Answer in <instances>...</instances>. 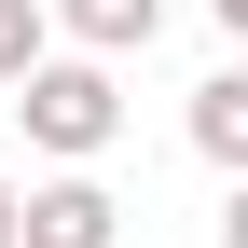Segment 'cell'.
Listing matches in <instances>:
<instances>
[{"label":"cell","mask_w":248,"mask_h":248,"mask_svg":"<svg viewBox=\"0 0 248 248\" xmlns=\"http://www.w3.org/2000/svg\"><path fill=\"white\" fill-rule=\"evenodd\" d=\"M14 124H28V152H55V166H97L124 138V97H110L97 55H42V69L14 83Z\"/></svg>","instance_id":"1"},{"label":"cell","mask_w":248,"mask_h":248,"mask_svg":"<svg viewBox=\"0 0 248 248\" xmlns=\"http://www.w3.org/2000/svg\"><path fill=\"white\" fill-rule=\"evenodd\" d=\"M193 152L207 166H248V69H207L193 83Z\"/></svg>","instance_id":"4"},{"label":"cell","mask_w":248,"mask_h":248,"mask_svg":"<svg viewBox=\"0 0 248 248\" xmlns=\"http://www.w3.org/2000/svg\"><path fill=\"white\" fill-rule=\"evenodd\" d=\"M42 28H69L83 55H152V28H166V0H42Z\"/></svg>","instance_id":"3"},{"label":"cell","mask_w":248,"mask_h":248,"mask_svg":"<svg viewBox=\"0 0 248 248\" xmlns=\"http://www.w3.org/2000/svg\"><path fill=\"white\" fill-rule=\"evenodd\" d=\"M110 234H124V207H110L83 166L42 179V193H14V248H110Z\"/></svg>","instance_id":"2"},{"label":"cell","mask_w":248,"mask_h":248,"mask_svg":"<svg viewBox=\"0 0 248 248\" xmlns=\"http://www.w3.org/2000/svg\"><path fill=\"white\" fill-rule=\"evenodd\" d=\"M0 248H14V179H0Z\"/></svg>","instance_id":"7"},{"label":"cell","mask_w":248,"mask_h":248,"mask_svg":"<svg viewBox=\"0 0 248 248\" xmlns=\"http://www.w3.org/2000/svg\"><path fill=\"white\" fill-rule=\"evenodd\" d=\"M207 14H221V28H234V42H248V0H207Z\"/></svg>","instance_id":"6"},{"label":"cell","mask_w":248,"mask_h":248,"mask_svg":"<svg viewBox=\"0 0 248 248\" xmlns=\"http://www.w3.org/2000/svg\"><path fill=\"white\" fill-rule=\"evenodd\" d=\"M42 42H55V28H42V0H0V97L42 69Z\"/></svg>","instance_id":"5"}]
</instances>
